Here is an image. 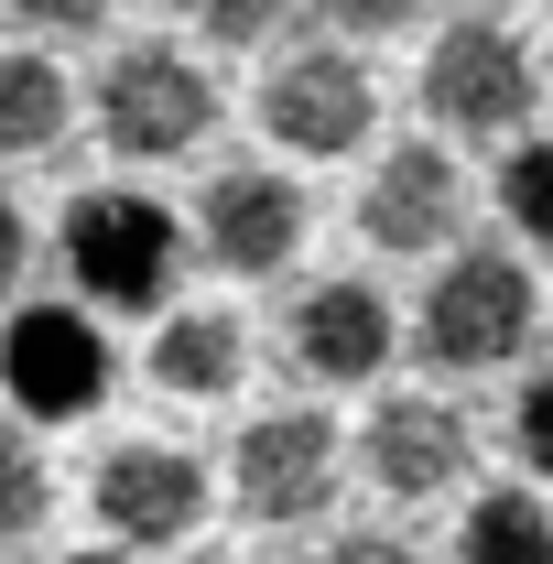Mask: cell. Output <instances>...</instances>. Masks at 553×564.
Listing matches in <instances>:
<instances>
[{
    "label": "cell",
    "mask_w": 553,
    "mask_h": 564,
    "mask_svg": "<svg viewBox=\"0 0 553 564\" xmlns=\"http://www.w3.org/2000/svg\"><path fill=\"white\" fill-rule=\"evenodd\" d=\"M66 272L87 304H109V315H152L174 272H185V217L163 207V196H131V185H98V196H76L66 207Z\"/></svg>",
    "instance_id": "6da1fadb"
},
{
    "label": "cell",
    "mask_w": 553,
    "mask_h": 564,
    "mask_svg": "<svg viewBox=\"0 0 553 564\" xmlns=\"http://www.w3.org/2000/svg\"><path fill=\"white\" fill-rule=\"evenodd\" d=\"M532 326H543V293L510 250H456L434 272V293L413 304V337L434 369H499L532 348Z\"/></svg>",
    "instance_id": "7a4b0ae2"
},
{
    "label": "cell",
    "mask_w": 553,
    "mask_h": 564,
    "mask_svg": "<svg viewBox=\"0 0 553 564\" xmlns=\"http://www.w3.org/2000/svg\"><path fill=\"white\" fill-rule=\"evenodd\" d=\"M532 98H543V66H532V44H521L510 22H445V33H434V55H423V109H434V131L499 141V131L532 120Z\"/></svg>",
    "instance_id": "3957f363"
},
{
    "label": "cell",
    "mask_w": 553,
    "mask_h": 564,
    "mask_svg": "<svg viewBox=\"0 0 553 564\" xmlns=\"http://www.w3.org/2000/svg\"><path fill=\"white\" fill-rule=\"evenodd\" d=\"M98 131H109V152H131V163H174V152H196L217 131V87L174 44H131L109 66V87H98Z\"/></svg>",
    "instance_id": "277c9868"
},
{
    "label": "cell",
    "mask_w": 553,
    "mask_h": 564,
    "mask_svg": "<svg viewBox=\"0 0 553 564\" xmlns=\"http://www.w3.org/2000/svg\"><path fill=\"white\" fill-rule=\"evenodd\" d=\"M369 120H380V87H369V66H358V55H337V44L282 55L272 87H261V131H272L282 152H304V163L358 152V141H369Z\"/></svg>",
    "instance_id": "5b68a950"
},
{
    "label": "cell",
    "mask_w": 553,
    "mask_h": 564,
    "mask_svg": "<svg viewBox=\"0 0 553 564\" xmlns=\"http://www.w3.org/2000/svg\"><path fill=\"white\" fill-rule=\"evenodd\" d=\"M0 391L33 423L98 413V402H109V337H98V315H66V304L11 315V337H0Z\"/></svg>",
    "instance_id": "8992f818"
},
{
    "label": "cell",
    "mask_w": 553,
    "mask_h": 564,
    "mask_svg": "<svg viewBox=\"0 0 553 564\" xmlns=\"http://www.w3.org/2000/svg\"><path fill=\"white\" fill-rule=\"evenodd\" d=\"M326 489H337V423H326V413H261V423H239V445H228V499H239L250 521L293 532V521L326 510Z\"/></svg>",
    "instance_id": "52a82bcc"
},
{
    "label": "cell",
    "mask_w": 553,
    "mask_h": 564,
    "mask_svg": "<svg viewBox=\"0 0 553 564\" xmlns=\"http://www.w3.org/2000/svg\"><path fill=\"white\" fill-rule=\"evenodd\" d=\"M87 499H98L109 543L152 554V543H185V532L207 521V467H196L185 445H152V434H141V445H109V456H98Z\"/></svg>",
    "instance_id": "ba28073f"
},
{
    "label": "cell",
    "mask_w": 553,
    "mask_h": 564,
    "mask_svg": "<svg viewBox=\"0 0 553 564\" xmlns=\"http://www.w3.org/2000/svg\"><path fill=\"white\" fill-rule=\"evenodd\" d=\"M304 228H315V207L282 174H261V163H228V174H207V196H196V239H207L217 272H239V282L282 272L304 250Z\"/></svg>",
    "instance_id": "9c48e42d"
},
{
    "label": "cell",
    "mask_w": 553,
    "mask_h": 564,
    "mask_svg": "<svg viewBox=\"0 0 553 564\" xmlns=\"http://www.w3.org/2000/svg\"><path fill=\"white\" fill-rule=\"evenodd\" d=\"M358 228H369V250H391V261L445 250V239L467 228V174H456V152H445V141L380 152V174H369V196H358Z\"/></svg>",
    "instance_id": "30bf717a"
},
{
    "label": "cell",
    "mask_w": 553,
    "mask_h": 564,
    "mask_svg": "<svg viewBox=\"0 0 553 564\" xmlns=\"http://www.w3.org/2000/svg\"><path fill=\"white\" fill-rule=\"evenodd\" d=\"M467 467H478V434L456 402H434V391H402V402H380L369 413V489L380 499H445L467 489Z\"/></svg>",
    "instance_id": "8fae6325"
},
{
    "label": "cell",
    "mask_w": 553,
    "mask_h": 564,
    "mask_svg": "<svg viewBox=\"0 0 553 564\" xmlns=\"http://www.w3.org/2000/svg\"><path fill=\"white\" fill-rule=\"evenodd\" d=\"M391 337L402 315L380 304V282H304L293 293V369L326 380V391H358L391 369Z\"/></svg>",
    "instance_id": "7c38bea8"
},
{
    "label": "cell",
    "mask_w": 553,
    "mask_h": 564,
    "mask_svg": "<svg viewBox=\"0 0 553 564\" xmlns=\"http://www.w3.org/2000/svg\"><path fill=\"white\" fill-rule=\"evenodd\" d=\"M152 380H163L174 402H239V380H250V326H239L228 304H185V315L152 337Z\"/></svg>",
    "instance_id": "4fadbf2b"
},
{
    "label": "cell",
    "mask_w": 553,
    "mask_h": 564,
    "mask_svg": "<svg viewBox=\"0 0 553 564\" xmlns=\"http://www.w3.org/2000/svg\"><path fill=\"white\" fill-rule=\"evenodd\" d=\"M456 564H553V510L532 489H488L456 521Z\"/></svg>",
    "instance_id": "5bb4252c"
},
{
    "label": "cell",
    "mask_w": 553,
    "mask_h": 564,
    "mask_svg": "<svg viewBox=\"0 0 553 564\" xmlns=\"http://www.w3.org/2000/svg\"><path fill=\"white\" fill-rule=\"evenodd\" d=\"M66 141V76L44 55H0V152H55Z\"/></svg>",
    "instance_id": "9a60e30c"
},
{
    "label": "cell",
    "mask_w": 553,
    "mask_h": 564,
    "mask_svg": "<svg viewBox=\"0 0 553 564\" xmlns=\"http://www.w3.org/2000/svg\"><path fill=\"white\" fill-rule=\"evenodd\" d=\"M499 217L553 250V141H521V152L499 163Z\"/></svg>",
    "instance_id": "2e32d148"
},
{
    "label": "cell",
    "mask_w": 553,
    "mask_h": 564,
    "mask_svg": "<svg viewBox=\"0 0 553 564\" xmlns=\"http://www.w3.org/2000/svg\"><path fill=\"white\" fill-rule=\"evenodd\" d=\"M55 510V467L33 456V434H0V543H22Z\"/></svg>",
    "instance_id": "e0dca14e"
},
{
    "label": "cell",
    "mask_w": 553,
    "mask_h": 564,
    "mask_svg": "<svg viewBox=\"0 0 553 564\" xmlns=\"http://www.w3.org/2000/svg\"><path fill=\"white\" fill-rule=\"evenodd\" d=\"M185 22L207 44H261V33H282V0H185Z\"/></svg>",
    "instance_id": "ac0fdd59"
},
{
    "label": "cell",
    "mask_w": 553,
    "mask_h": 564,
    "mask_svg": "<svg viewBox=\"0 0 553 564\" xmlns=\"http://www.w3.org/2000/svg\"><path fill=\"white\" fill-rule=\"evenodd\" d=\"M510 434H521V456L553 478V369H532V380H521V413H510Z\"/></svg>",
    "instance_id": "d6986e66"
},
{
    "label": "cell",
    "mask_w": 553,
    "mask_h": 564,
    "mask_svg": "<svg viewBox=\"0 0 553 564\" xmlns=\"http://www.w3.org/2000/svg\"><path fill=\"white\" fill-rule=\"evenodd\" d=\"M109 11H120V0H22V22H33V33H98Z\"/></svg>",
    "instance_id": "ffe728a7"
},
{
    "label": "cell",
    "mask_w": 553,
    "mask_h": 564,
    "mask_svg": "<svg viewBox=\"0 0 553 564\" xmlns=\"http://www.w3.org/2000/svg\"><path fill=\"white\" fill-rule=\"evenodd\" d=\"M315 11H326L337 33H402V22H413V0H315Z\"/></svg>",
    "instance_id": "44dd1931"
},
{
    "label": "cell",
    "mask_w": 553,
    "mask_h": 564,
    "mask_svg": "<svg viewBox=\"0 0 553 564\" xmlns=\"http://www.w3.org/2000/svg\"><path fill=\"white\" fill-rule=\"evenodd\" d=\"M22 261H33V217H22L11 185H0V293H22Z\"/></svg>",
    "instance_id": "7402d4cb"
},
{
    "label": "cell",
    "mask_w": 553,
    "mask_h": 564,
    "mask_svg": "<svg viewBox=\"0 0 553 564\" xmlns=\"http://www.w3.org/2000/svg\"><path fill=\"white\" fill-rule=\"evenodd\" d=\"M315 564H423V554H413V543H391V532H337Z\"/></svg>",
    "instance_id": "603a6c76"
},
{
    "label": "cell",
    "mask_w": 553,
    "mask_h": 564,
    "mask_svg": "<svg viewBox=\"0 0 553 564\" xmlns=\"http://www.w3.org/2000/svg\"><path fill=\"white\" fill-rule=\"evenodd\" d=\"M66 564H120V554H66Z\"/></svg>",
    "instance_id": "cb8c5ba5"
},
{
    "label": "cell",
    "mask_w": 553,
    "mask_h": 564,
    "mask_svg": "<svg viewBox=\"0 0 553 564\" xmlns=\"http://www.w3.org/2000/svg\"><path fill=\"white\" fill-rule=\"evenodd\" d=\"M196 564H250V554H196Z\"/></svg>",
    "instance_id": "d4e9b609"
}]
</instances>
